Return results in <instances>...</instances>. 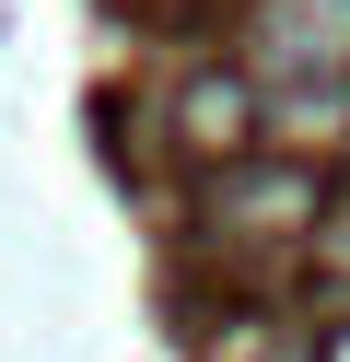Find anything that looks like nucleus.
Here are the masks:
<instances>
[{"instance_id": "obj_1", "label": "nucleus", "mask_w": 350, "mask_h": 362, "mask_svg": "<svg viewBox=\"0 0 350 362\" xmlns=\"http://www.w3.org/2000/svg\"><path fill=\"white\" fill-rule=\"evenodd\" d=\"M199 222H210V234H303V222H327V175L315 164H257V152H233V164H210Z\"/></svg>"}, {"instance_id": "obj_2", "label": "nucleus", "mask_w": 350, "mask_h": 362, "mask_svg": "<svg viewBox=\"0 0 350 362\" xmlns=\"http://www.w3.org/2000/svg\"><path fill=\"white\" fill-rule=\"evenodd\" d=\"M257 82H269V94H339L350 82V0H269Z\"/></svg>"}, {"instance_id": "obj_3", "label": "nucleus", "mask_w": 350, "mask_h": 362, "mask_svg": "<svg viewBox=\"0 0 350 362\" xmlns=\"http://www.w3.org/2000/svg\"><path fill=\"white\" fill-rule=\"evenodd\" d=\"M175 129H187V152L233 164V152H245V82H187V94H175Z\"/></svg>"}, {"instance_id": "obj_4", "label": "nucleus", "mask_w": 350, "mask_h": 362, "mask_svg": "<svg viewBox=\"0 0 350 362\" xmlns=\"http://www.w3.org/2000/svg\"><path fill=\"white\" fill-rule=\"evenodd\" d=\"M222 362H315V339H303V327H257V339H233Z\"/></svg>"}, {"instance_id": "obj_5", "label": "nucleus", "mask_w": 350, "mask_h": 362, "mask_svg": "<svg viewBox=\"0 0 350 362\" xmlns=\"http://www.w3.org/2000/svg\"><path fill=\"white\" fill-rule=\"evenodd\" d=\"M315 269H327V292L350 304V222H327V234H315Z\"/></svg>"}]
</instances>
